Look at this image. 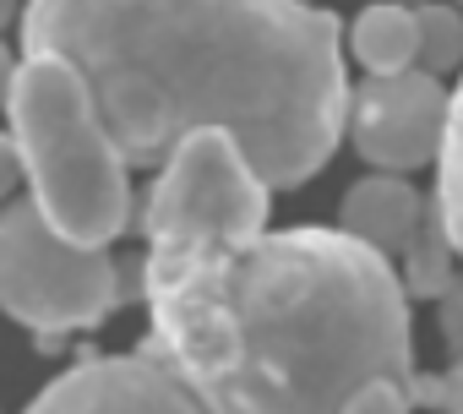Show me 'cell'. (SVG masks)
<instances>
[{
	"label": "cell",
	"mask_w": 463,
	"mask_h": 414,
	"mask_svg": "<svg viewBox=\"0 0 463 414\" xmlns=\"http://www.w3.org/2000/svg\"><path fill=\"white\" fill-rule=\"evenodd\" d=\"M23 55H55L120 164L223 136L273 191L306 185L344 136L338 17L306 0H28Z\"/></svg>",
	"instance_id": "1"
},
{
	"label": "cell",
	"mask_w": 463,
	"mask_h": 414,
	"mask_svg": "<svg viewBox=\"0 0 463 414\" xmlns=\"http://www.w3.org/2000/svg\"><path fill=\"white\" fill-rule=\"evenodd\" d=\"M142 300V354L202 414H344L371 381H414L409 295L338 230H158Z\"/></svg>",
	"instance_id": "2"
},
{
	"label": "cell",
	"mask_w": 463,
	"mask_h": 414,
	"mask_svg": "<svg viewBox=\"0 0 463 414\" xmlns=\"http://www.w3.org/2000/svg\"><path fill=\"white\" fill-rule=\"evenodd\" d=\"M17 164L33 185V213L71 246L104 251L131 219V180L99 131L82 82L55 55H23L6 88Z\"/></svg>",
	"instance_id": "3"
},
{
	"label": "cell",
	"mask_w": 463,
	"mask_h": 414,
	"mask_svg": "<svg viewBox=\"0 0 463 414\" xmlns=\"http://www.w3.org/2000/svg\"><path fill=\"white\" fill-rule=\"evenodd\" d=\"M120 306V268L104 251L61 240L33 202L0 213V311L39 338H66L99 327Z\"/></svg>",
	"instance_id": "4"
},
{
	"label": "cell",
	"mask_w": 463,
	"mask_h": 414,
	"mask_svg": "<svg viewBox=\"0 0 463 414\" xmlns=\"http://www.w3.org/2000/svg\"><path fill=\"white\" fill-rule=\"evenodd\" d=\"M452 115H458V99L436 77L403 71V77L360 82V93L344 109V126L365 164L398 174V169H425L436 158Z\"/></svg>",
	"instance_id": "5"
},
{
	"label": "cell",
	"mask_w": 463,
	"mask_h": 414,
	"mask_svg": "<svg viewBox=\"0 0 463 414\" xmlns=\"http://www.w3.org/2000/svg\"><path fill=\"white\" fill-rule=\"evenodd\" d=\"M23 414H202V403L147 354H99L55 376Z\"/></svg>",
	"instance_id": "6"
},
{
	"label": "cell",
	"mask_w": 463,
	"mask_h": 414,
	"mask_svg": "<svg viewBox=\"0 0 463 414\" xmlns=\"http://www.w3.org/2000/svg\"><path fill=\"white\" fill-rule=\"evenodd\" d=\"M420 191L403 174H365L344 191L338 207V235H349L354 246L376 251V257H403L420 224Z\"/></svg>",
	"instance_id": "7"
},
{
	"label": "cell",
	"mask_w": 463,
	"mask_h": 414,
	"mask_svg": "<svg viewBox=\"0 0 463 414\" xmlns=\"http://www.w3.org/2000/svg\"><path fill=\"white\" fill-rule=\"evenodd\" d=\"M349 50L371 77L414 71V17H409V6H365L349 28Z\"/></svg>",
	"instance_id": "8"
},
{
	"label": "cell",
	"mask_w": 463,
	"mask_h": 414,
	"mask_svg": "<svg viewBox=\"0 0 463 414\" xmlns=\"http://www.w3.org/2000/svg\"><path fill=\"white\" fill-rule=\"evenodd\" d=\"M452 230L441 224V213L430 207V196L420 202V224H414V240H409V284H403V295H420V300H430V295H447L458 278H452Z\"/></svg>",
	"instance_id": "9"
},
{
	"label": "cell",
	"mask_w": 463,
	"mask_h": 414,
	"mask_svg": "<svg viewBox=\"0 0 463 414\" xmlns=\"http://www.w3.org/2000/svg\"><path fill=\"white\" fill-rule=\"evenodd\" d=\"M409 17H414V71L441 82L463 61V23H458V12L447 0H425V6L409 12Z\"/></svg>",
	"instance_id": "10"
},
{
	"label": "cell",
	"mask_w": 463,
	"mask_h": 414,
	"mask_svg": "<svg viewBox=\"0 0 463 414\" xmlns=\"http://www.w3.org/2000/svg\"><path fill=\"white\" fill-rule=\"evenodd\" d=\"M409 409H414V398L398 381H371L344 403V414H409Z\"/></svg>",
	"instance_id": "11"
},
{
	"label": "cell",
	"mask_w": 463,
	"mask_h": 414,
	"mask_svg": "<svg viewBox=\"0 0 463 414\" xmlns=\"http://www.w3.org/2000/svg\"><path fill=\"white\" fill-rule=\"evenodd\" d=\"M17 180H23V164H17V142H12L6 131H0V196H6Z\"/></svg>",
	"instance_id": "12"
},
{
	"label": "cell",
	"mask_w": 463,
	"mask_h": 414,
	"mask_svg": "<svg viewBox=\"0 0 463 414\" xmlns=\"http://www.w3.org/2000/svg\"><path fill=\"white\" fill-rule=\"evenodd\" d=\"M12 71H17V61H12V50L0 44V104H6V88H12Z\"/></svg>",
	"instance_id": "13"
},
{
	"label": "cell",
	"mask_w": 463,
	"mask_h": 414,
	"mask_svg": "<svg viewBox=\"0 0 463 414\" xmlns=\"http://www.w3.org/2000/svg\"><path fill=\"white\" fill-rule=\"evenodd\" d=\"M17 12H23V0H0V28H12Z\"/></svg>",
	"instance_id": "14"
}]
</instances>
